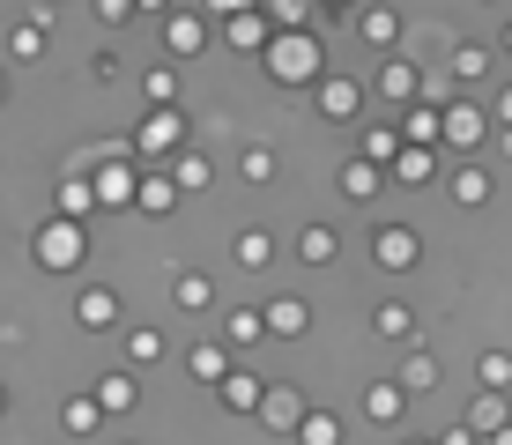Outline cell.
<instances>
[{
    "instance_id": "681fc988",
    "label": "cell",
    "mask_w": 512,
    "mask_h": 445,
    "mask_svg": "<svg viewBox=\"0 0 512 445\" xmlns=\"http://www.w3.org/2000/svg\"><path fill=\"white\" fill-rule=\"evenodd\" d=\"M0 97H8V67H0Z\"/></svg>"
},
{
    "instance_id": "8992f818",
    "label": "cell",
    "mask_w": 512,
    "mask_h": 445,
    "mask_svg": "<svg viewBox=\"0 0 512 445\" xmlns=\"http://www.w3.org/2000/svg\"><path fill=\"white\" fill-rule=\"evenodd\" d=\"M372 260L386 267V275H409V267L423 260V238H416L409 223H386L379 238H372Z\"/></svg>"
},
{
    "instance_id": "c3c4849f",
    "label": "cell",
    "mask_w": 512,
    "mask_h": 445,
    "mask_svg": "<svg viewBox=\"0 0 512 445\" xmlns=\"http://www.w3.org/2000/svg\"><path fill=\"white\" fill-rule=\"evenodd\" d=\"M505 52H512V15H505Z\"/></svg>"
},
{
    "instance_id": "db71d44e",
    "label": "cell",
    "mask_w": 512,
    "mask_h": 445,
    "mask_svg": "<svg viewBox=\"0 0 512 445\" xmlns=\"http://www.w3.org/2000/svg\"><path fill=\"white\" fill-rule=\"evenodd\" d=\"M253 8H268V0H253Z\"/></svg>"
},
{
    "instance_id": "52a82bcc",
    "label": "cell",
    "mask_w": 512,
    "mask_h": 445,
    "mask_svg": "<svg viewBox=\"0 0 512 445\" xmlns=\"http://www.w3.org/2000/svg\"><path fill=\"white\" fill-rule=\"evenodd\" d=\"M253 416L268 423V431L290 438L297 423H305V394H297V386H260V408H253Z\"/></svg>"
},
{
    "instance_id": "484cf974",
    "label": "cell",
    "mask_w": 512,
    "mask_h": 445,
    "mask_svg": "<svg viewBox=\"0 0 512 445\" xmlns=\"http://www.w3.org/2000/svg\"><path fill=\"white\" fill-rule=\"evenodd\" d=\"M394 386H401L409 401H416V394H431V386H438V356H431V349H409V364H401V379H394Z\"/></svg>"
},
{
    "instance_id": "ba28073f",
    "label": "cell",
    "mask_w": 512,
    "mask_h": 445,
    "mask_svg": "<svg viewBox=\"0 0 512 445\" xmlns=\"http://www.w3.org/2000/svg\"><path fill=\"white\" fill-rule=\"evenodd\" d=\"M208 15H164V52H171V67L179 60H193V52H208Z\"/></svg>"
},
{
    "instance_id": "4316f807",
    "label": "cell",
    "mask_w": 512,
    "mask_h": 445,
    "mask_svg": "<svg viewBox=\"0 0 512 445\" xmlns=\"http://www.w3.org/2000/svg\"><path fill=\"white\" fill-rule=\"evenodd\" d=\"M60 431H67V438H97V431H104L97 401H90V394H67V408H60Z\"/></svg>"
},
{
    "instance_id": "b9f144b4",
    "label": "cell",
    "mask_w": 512,
    "mask_h": 445,
    "mask_svg": "<svg viewBox=\"0 0 512 445\" xmlns=\"http://www.w3.org/2000/svg\"><path fill=\"white\" fill-rule=\"evenodd\" d=\"M97 15L104 23H134V0H97Z\"/></svg>"
},
{
    "instance_id": "e0dca14e",
    "label": "cell",
    "mask_w": 512,
    "mask_h": 445,
    "mask_svg": "<svg viewBox=\"0 0 512 445\" xmlns=\"http://www.w3.org/2000/svg\"><path fill=\"white\" fill-rule=\"evenodd\" d=\"M134 208L141 216H171V208H179V186H171L164 171H141L134 178Z\"/></svg>"
},
{
    "instance_id": "f5cc1de1",
    "label": "cell",
    "mask_w": 512,
    "mask_h": 445,
    "mask_svg": "<svg viewBox=\"0 0 512 445\" xmlns=\"http://www.w3.org/2000/svg\"><path fill=\"white\" fill-rule=\"evenodd\" d=\"M401 445H431V438H401Z\"/></svg>"
},
{
    "instance_id": "2e32d148",
    "label": "cell",
    "mask_w": 512,
    "mask_h": 445,
    "mask_svg": "<svg viewBox=\"0 0 512 445\" xmlns=\"http://www.w3.org/2000/svg\"><path fill=\"white\" fill-rule=\"evenodd\" d=\"M357 30H364V45L394 52V45H401V8H386V0H372V8L357 15Z\"/></svg>"
},
{
    "instance_id": "44dd1931",
    "label": "cell",
    "mask_w": 512,
    "mask_h": 445,
    "mask_svg": "<svg viewBox=\"0 0 512 445\" xmlns=\"http://www.w3.org/2000/svg\"><path fill=\"white\" fill-rule=\"evenodd\" d=\"M164 178H171V186H179V193H193V186H208V178H216V164H208L201 149H179V156H171V164H164Z\"/></svg>"
},
{
    "instance_id": "6da1fadb",
    "label": "cell",
    "mask_w": 512,
    "mask_h": 445,
    "mask_svg": "<svg viewBox=\"0 0 512 445\" xmlns=\"http://www.w3.org/2000/svg\"><path fill=\"white\" fill-rule=\"evenodd\" d=\"M260 60H268V75H275L282 89H312V82L327 75V52H320L312 30H275V38L260 45Z\"/></svg>"
},
{
    "instance_id": "1f68e13d",
    "label": "cell",
    "mask_w": 512,
    "mask_h": 445,
    "mask_svg": "<svg viewBox=\"0 0 512 445\" xmlns=\"http://www.w3.org/2000/svg\"><path fill=\"white\" fill-rule=\"evenodd\" d=\"M364 164H372V171H386V164H394V156H401V134L394 127H364Z\"/></svg>"
},
{
    "instance_id": "4dcf8cb0",
    "label": "cell",
    "mask_w": 512,
    "mask_h": 445,
    "mask_svg": "<svg viewBox=\"0 0 512 445\" xmlns=\"http://www.w3.org/2000/svg\"><path fill=\"white\" fill-rule=\"evenodd\" d=\"M231 260L245 267V275H253V267H268V260H275V238H268V230H238V245H231Z\"/></svg>"
},
{
    "instance_id": "836d02e7",
    "label": "cell",
    "mask_w": 512,
    "mask_h": 445,
    "mask_svg": "<svg viewBox=\"0 0 512 445\" xmlns=\"http://www.w3.org/2000/svg\"><path fill=\"white\" fill-rule=\"evenodd\" d=\"M223 342H231V349L268 342V334H260V305H253V312H223Z\"/></svg>"
},
{
    "instance_id": "7bdbcfd3",
    "label": "cell",
    "mask_w": 512,
    "mask_h": 445,
    "mask_svg": "<svg viewBox=\"0 0 512 445\" xmlns=\"http://www.w3.org/2000/svg\"><path fill=\"white\" fill-rule=\"evenodd\" d=\"M438 445H483V438H475V431H468V423H461V431H446V438H438Z\"/></svg>"
},
{
    "instance_id": "277c9868",
    "label": "cell",
    "mask_w": 512,
    "mask_h": 445,
    "mask_svg": "<svg viewBox=\"0 0 512 445\" xmlns=\"http://www.w3.org/2000/svg\"><path fill=\"white\" fill-rule=\"evenodd\" d=\"M483 134H490V119L475 112V104H461V97L438 112V141H446L453 156H475V149H483Z\"/></svg>"
},
{
    "instance_id": "74e56055",
    "label": "cell",
    "mask_w": 512,
    "mask_h": 445,
    "mask_svg": "<svg viewBox=\"0 0 512 445\" xmlns=\"http://www.w3.org/2000/svg\"><path fill=\"white\" fill-rule=\"evenodd\" d=\"M475 75H490V52H483V45H453L446 82H475Z\"/></svg>"
},
{
    "instance_id": "816d5d0a",
    "label": "cell",
    "mask_w": 512,
    "mask_h": 445,
    "mask_svg": "<svg viewBox=\"0 0 512 445\" xmlns=\"http://www.w3.org/2000/svg\"><path fill=\"white\" fill-rule=\"evenodd\" d=\"M45 8H60V0H38V15H45Z\"/></svg>"
},
{
    "instance_id": "ab89813d",
    "label": "cell",
    "mask_w": 512,
    "mask_h": 445,
    "mask_svg": "<svg viewBox=\"0 0 512 445\" xmlns=\"http://www.w3.org/2000/svg\"><path fill=\"white\" fill-rule=\"evenodd\" d=\"M156 356H164V327H134L127 334V364L141 371V364H156Z\"/></svg>"
},
{
    "instance_id": "d6a6232c",
    "label": "cell",
    "mask_w": 512,
    "mask_h": 445,
    "mask_svg": "<svg viewBox=\"0 0 512 445\" xmlns=\"http://www.w3.org/2000/svg\"><path fill=\"white\" fill-rule=\"evenodd\" d=\"M379 178H386V171H372L364 156H349V164H342V193H349V201H372V193H379Z\"/></svg>"
},
{
    "instance_id": "7a4b0ae2",
    "label": "cell",
    "mask_w": 512,
    "mask_h": 445,
    "mask_svg": "<svg viewBox=\"0 0 512 445\" xmlns=\"http://www.w3.org/2000/svg\"><path fill=\"white\" fill-rule=\"evenodd\" d=\"M82 253H90V230L82 223H60V216H45L38 230H30V260L45 267V275H75Z\"/></svg>"
},
{
    "instance_id": "f546056e",
    "label": "cell",
    "mask_w": 512,
    "mask_h": 445,
    "mask_svg": "<svg viewBox=\"0 0 512 445\" xmlns=\"http://www.w3.org/2000/svg\"><path fill=\"white\" fill-rule=\"evenodd\" d=\"M505 423H512V401H505V394H483V401H475V408H468V431H475V438H490V431H505Z\"/></svg>"
},
{
    "instance_id": "f6af8a7d",
    "label": "cell",
    "mask_w": 512,
    "mask_h": 445,
    "mask_svg": "<svg viewBox=\"0 0 512 445\" xmlns=\"http://www.w3.org/2000/svg\"><path fill=\"white\" fill-rule=\"evenodd\" d=\"M498 119H505V127H512V82H505V97H498Z\"/></svg>"
},
{
    "instance_id": "f35d334b",
    "label": "cell",
    "mask_w": 512,
    "mask_h": 445,
    "mask_svg": "<svg viewBox=\"0 0 512 445\" xmlns=\"http://www.w3.org/2000/svg\"><path fill=\"white\" fill-rule=\"evenodd\" d=\"M453 201H461V208H483V201H490V178L475 171V164H461V171H453Z\"/></svg>"
},
{
    "instance_id": "7dc6e473",
    "label": "cell",
    "mask_w": 512,
    "mask_h": 445,
    "mask_svg": "<svg viewBox=\"0 0 512 445\" xmlns=\"http://www.w3.org/2000/svg\"><path fill=\"white\" fill-rule=\"evenodd\" d=\"M312 8H349V0H312Z\"/></svg>"
},
{
    "instance_id": "cb8c5ba5",
    "label": "cell",
    "mask_w": 512,
    "mask_h": 445,
    "mask_svg": "<svg viewBox=\"0 0 512 445\" xmlns=\"http://www.w3.org/2000/svg\"><path fill=\"white\" fill-rule=\"evenodd\" d=\"M186 371H193L201 386H216L223 371H231V349H223V342H193V349H186Z\"/></svg>"
},
{
    "instance_id": "ffe728a7",
    "label": "cell",
    "mask_w": 512,
    "mask_h": 445,
    "mask_svg": "<svg viewBox=\"0 0 512 445\" xmlns=\"http://www.w3.org/2000/svg\"><path fill=\"white\" fill-rule=\"evenodd\" d=\"M334 253H342L334 223H305V230H297V260H305V267H334Z\"/></svg>"
},
{
    "instance_id": "e575fe53",
    "label": "cell",
    "mask_w": 512,
    "mask_h": 445,
    "mask_svg": "<svg viewBox=\"0 0 512 445\" xmlns=\"http://www.w3.org/2000/svg\"><path fill=\"white\" fill-rule=\"evenodd\" d=\"M475 379H483V394H512V356H505V349H483Z\"/></svg>"
},
{
    "instance_id": "5b68a950",
    "label": "cell",
    "mask_w": 512,
    "mask_h": 445,
    "mask_svg": "<svg viewBox=\"0 0 512 445\" xmlns=\"http://www.w3.org/2000/svg\"><path fill=\"white\" fill-rule=\"evenodd\" d=\"M312 104H320V119H334V127H342V119H357V112H364V82H349V75H320V82H312Z\"/></svg>"
},
{
    "instance_id": "60d3db41",
    "label": "cell",
    "mask_w": 512,
    "mask_h": 445,
    "mask_svg": "<svg viewBox=\"0 0 512 445\" xmlns=\"http://www.w3.org/2000/svg\"><path fill=\"white\" fill-rule=\"evenodd\" d=\"M245 8H253V0H208L201 15H208V30H216V23H231V15H245Z\"/></svg>"
},
{
    "instance_id": "3957f363",
    "label": "cell",
    "mask_w": 512,
    "mask_h": 445,
    "mask_svg": "<svg viewBox=\"0 0 512 445\" xmlns=\"http://www.w3.org/2000/svg\"><path fill=\"white\" fill-rule=\"evenodd\" d=\"M179 149H186V112H179V104L149 112V119L134 127V141H127V156H141V164H171Z\"/></svg>"
},
{
    "instance_id": "d4e9b609",
    "label": "cell",
    "mask_w": 512,
    "mask_h": 445,
    "mask_svg": "<svg viewBox=\"0 0 512 445\" xmlns=\"http://www.w3.org/2000/svg\"><path fill=\"white\" fill-rule=\"evenodd\" d=\"M386 171H394L401 186H431V178H438V156H431V149H409V141H401V156H394Z\"/></svg>"
},
{
    "instance_id": "d590c367",
    "label": "cell",
    "mask_w": 512,
    "mask_h": 445,
    "mask_svg": "<svg viewBox=\"0 0 512 445\" xmlns=\"http://www.w3.org/2000/svg\"><path fill=\"white\" fill-rule=\"evenodd\" d=\"M268 30H312V0H268Z\"/></svg>"
},
{
    "instance_id": "5bb4252c",
    "label": "cell",
    "mask_w": 512,
    "mask_h": 445,
    "mask_svg": "<svg viewBox=\"0 0 512 445\" xmlns=\"http://www.w3.org/2000/svg\"><path fill=\"white\" fill-rule=\"evenodd\" d=\"M372 89H379L386 104H401V112H409V104H416V89H423V75H416V67H409V60L394 52V60L379 67V82H372Z\"/></svg>"
},
{
    "instance_id": "603a6c76",
    "label": "cell",
    "mask_w": 512,
    "mask_h": 445,
    "mask_svg": "<svg viewBox=\"0 0 512 445\" xmlns=\"http://www.w3.org/2000/svg\"><path fill=\"white\" fill-rule=\"evenodd\" d=\"M179 67H171V60H156L149 67V75H141V97H149V112H164V104H179Z\"/></svg>"
},
{
    "instance_id": "9c48e42d",
    "label": "cell",
    "mask_w": 512,
    "mask_h": 445,
    "mask_svg": "<svg viewBox=\"0 0 512 445\" xmlns=\"http://www.w3.org/2000/svg\"><path fill=\"white\" fill-rule=\"evenodd\" d=\"M90 401H97V416H134L141 379H134V371H104V379L90 386Z\"/></svg>"
},
{
    "instance_id": "ac0fdd59",
    "label": "cell",
    "mask_w": 512,
    "mask_h": 445,
    "mask_svg": "<svg viewBox=\"0 0 512 445\" xmlns=\"http://www.w3.org/2000/svg\"><path fill=\"white\" fill-rule=\"evenodd\" d=\"M268 38H275V30H268V15H260V8H245V15L223 23V45H231V52H260Z\"/></svg>"
},
{
    "instance_id": "f907efd6",
    "label": "cell",
    "mask_w": 512,
    "mask_h": 445,
    "mask_svg": "<svg viewBox=\"0 0 512 445\" xmlns=\"http://www.w3.org/2000/svg\"><path fill=\"white\" fill-rule=\"evenodd\" d=\"M0 416H8V386H0Z\"/></svg>"
},
{
    "instance_id": "d6986e66",
    "label": "cell",
    "mask_w": 512,
    "mask_h": 445,
    "mask_svg": "<svg viewBox=\"0 0 512 445\" xmlns=\"http://www.w3.org/2000/svg\"><path fill=\"white\" fill-rule=\"evenodd\" d=\"M364 416H372V423H401V416H409V394H401L394 379H372V386H364Z\"/></svg>"
},
{
    "instance_id": "bcb514c9",
    "label": "cell",
    "mask_w": 512,
    "mask_h": 445,
    "mask_svg": "<svg viewBox=\"0 0 512 445\" xmlns=\"http://www.w3.org/2000/svg\"><path fill=\"white\" fill-rule=\"evenodd\" d=\"M483 445H512V423H505V431H490V438H483Z\"/></svg>"
},
{
    "instance_id": "9a60e30c",
    "label": "cell",
    "mask_w": 512,
    "mask_h": 445,
    "mask_svg": "<svg viewBox=\"0 0 512 445\" xmlns=\"http://www.w3.org/2000/svg\"><path fill=\"white\" fill-rule=\"evenodd\" d=\"M260 386H268V379H260V371H223V379H216V394H223V408H238V416H253V408H260Z\"/></svg>"
},
{
    "instance_id": "83f0119b",
    "label": "cell",
    "mask_w": 512,
    "mask_h": 445,
    "mask_svg": "<svg viewBox=\"0 0 512 445\" xmlns=\"http://www.w3.org/2000/svg\"><path fill=\"white\" fill-rule=\"evenodd\" d=\"M297 445H342L349 431H342V416H327V408H305V423L290 431Z\"/></svg>"
},
{
    "instance_id": "30bf717a",
    "label": "cell",
    "mask_w": 512,
    "mask_h": 445,
    "mask_svg": "<svg viewBox=\"0 0 512 445\" xmlns=\"http://www.w3.org/2000/svg\"><path fill=\"white\" fill-rule=\"evenodd\" d=\"M52 216H60V223H82V230H90V216H97L90 171H67V178H60V201H52Z\"/></svg>"
},
{
    "instance_id": "f1b7e54d",
    "label": "cell",
    "mask_w": 512,
    "mask_h": 445,
    "mask_svg": "<svg viewBox=\"0 0 512 445\" xmlns=\"http://www.w3.org/2000/svg\"><path fill=\"white\" fill-rule=\"evenodd\" d=\"M372 334H379V342H409V334H416V312L394 297V305H379V312H372Z\"/></svg>"
},
{
    "instance_id": "7402d4cb",
    "label": "cell",
    "mask_w": 512,
    "mask_h": 445,
    "mask_svg": "<svg viewBox=\"0 0 512 445\" xmlns=\"http://www.w3.org/2000/svg\"><path fill=\"white\" fill-rule=\"evenodd\" d=\"M171 305H179V312H208V305H216V282H208L201 267H186V275L171 282Z\"/></svg>"
},
{
    "instance_id": "7c38bea8",
    "label": "cell",
    "mask_w": 512,
    "mask_h": 445,
    "mask_svg": "<svg viewBox=\"0 0 512 445\" xmlns=\"http://www.w3.org/2000/svg\"><path fill=\"white\" fill-rule=\"evenodd\" d=\"M305 327H312V305H305V297H275V305H260V334H282V342H297Z\"/></svg>"
},
{
    "instance_id": "ee69618b",
    "label": "cell",
    "mask_w": 512,
    "mask_h": 445,
    "mask_svg": "<svg viewBox=\"0 0 512 445\" xmlns=\"http://www.w3.org/2000/svg\"><path fill=\"white\" fill-rule=\"evenodd\" d=\"M134 15H171V0H134Z\"/></svg>"
},
{
    "instance_id": "8d00e7d4",
    "label": "cell",
    "mask_w": 512,
    "mask_h": 445,
    "mask_svg": "<svg viewBox=\"0 0 512 445\" xmlns=\"http://www.w3.org/2000/svg\"><path fill=\"white\" fill-rule=\"evenodd\" d=\"M238 178H245V186H268V178H275V149H268V141H253V149L238 156Z\"/></svg>"
},
{
    "instance_id": "8fae6325",
    "label": "cell",
    "mask_w": 512,
    "mask_h": 445,
    "mask_svg": "<svg viewBox=\"0 0 512 445\" xmlns=\"http://www.w3.org/2000/svg\"><path fill=\"white\" fill-rule=\"evenodd\" d=\"M52 45V15H15L8 23V60H45Z\"/></svg>"
},
{
    "instance_id": "4fadbf2b",
    "label": "cell",
    "mask_w": 512,
    "mask_h": 445,
    "mask_svg": "<svg viewBox=\"0 0 512 445\" xmlns=\"http://www.w3.org/2000/svg\"><path fill=\"white\" fill-rule=\"evenodd\" d=\"M119 312H127V305H119V290H82V297H75V327H82V334L119 327Z\"/></svg>"
}]
</instances>
